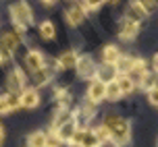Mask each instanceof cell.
I'll return each mask as SVG.
<instances>
[{
    "mask_svg": "<svg viewBox=\"0 0 158 147\" xmlns=\"http://www.w3.org/2000/svg\"><path fill=\"white\" fill-rule=\"evenodd\" d=\"M104 126L108 129V133H110V139L117 141V143H127L129 141V135H131V131H129V124H127V120H123V118L118 116H106V122H104Z\"/></svg>",
    "mask_w": 158,
    "mask_h": 147,
    "instance_id": "obj_1",
    "label": "cell"
},
{
    "mask_svg": "<svg viewBox=\"0 0 158 147\" xmlns=\"http://www.w3.org/2000/svg\"><path fill=\"white\" fill-rule=\"evenodd\" d=\"M10 15H13V21H15L19 27H25V25L31 23V10L25 2H17L10 6Z\"/></svg>",
    "mask_w": 158,
    "mask_h": 147,
    "instance_id": "obj_2",
    "label": "cell"
},
{
    "mask_svg": "<svg viewBox=\"0 0 158 147\" xmlns=\"http://www.w3.org/2000/svg\"><path fill=\"white\" fill-rule=\"evenodd\" d=\"M71 143L77 147H100L102 145L98 141V137L94 135V131H75Z\"/></svg>",
    "mask_w": 158,
    "mask_h": 147,
    "instance_id": "obj_3",
    "label": "cell"
},
{
    "mask_svg": "<svg viewBox=\"0 0 158 147\" xmlns=\"http://www.w3.org/2000/svg\"><path fill=\"white\" fill-rule=\"evenodd\" d=\"M21 106L19 104V97H17L15 93H8V95H2L0 97V114H6L10 110H17Z\"/></svg>",
    "mask_w": 158,
    "mask_h": 147,
    "instance_id": "obj_4",
    "label": "cell"
},
{
    "mask_svg": "<svg viewBox=\"0 0 158 147\" xmlns=\"http://www.w3.org/2000/svg\"><path fill=\"white\" fill-rule=\"evenodd\" d=\"M87 95H89V100L92 101H100L106 95V83L104 81H94L92 85H89V91H87Z\"/></svg>",
    "mask_w": 158,
    "mask_h": 147,
    "instance_id": "obj_5",
    "label": "cell"
},
{
    "mask_svg": "<svg viewBox=\"0 0 158 147\" xmlns=\"http://www.w3.org/2000/svg\"><path fill=\"white\" fill-rule=\"evenodd\" d=\"M75 131H77V126H75V122H64V124H60L58 129H56V137L60 139V143L63 141H71L73 139V135H75Z\"/></svg>",
    "mask_w": 158,
    "mask_h": 147,
    "instance_id": "obj_6",
    "label": "cell"
},
{
    "mask_svg": "<svg viewBox=\"0 0 158 147\" xmlns=\"http://www.w3.org/2000/svg\"><path fill=\"white\" fill-rule=\"evenodd\" d=\"M19 104L23 106V108H35L40 104V95L35 89H27V91H23V95L19 97Z\"/></svg>",
    "mask_w": 158,
    "mask_h": 147,
    "instance_id": "obj_7",
    "label": "cell"
},
{
    "mask_svg": "<svg viewBox=\"0 0 158 147\" xmlns=\"http://www.w3.org/2000/svg\"><path fill=\"white\" fill-rule=\"evenodd\" d=\"M127 17H129L127 21H131V23L137 25L143 17H146V10L142 8V4H139V2H131V6L127 8Z\"/></svg>",
    "mask_w": 158,
    "mask_h": 147,
    "instance_id": "obj_8",
    "label": "cell"
},
{
    "mask_svg": "<svg viewBox=\"0 0 158 147\" xmlns=\"http://www.w3.org/2000/svg\"><path fill=\"white\" fill-rule=\"evenodd\" d=\"M25 64H27V69L29 70H40L42 66H44V56L40 54V52H29L27 54V58H25Z\"/></svg>",
    "mask_w": 158,
    "mask_h": 147,
    "instance_id": "obj_9",
    "label": "cell"
},
{
    "mask_svg": "<svg viewBox=\"0 0 158 147\" xmlns=\"http://www.w3.org/2000/svg\"><path fill=\"white\" fill-rule=\"evenodd\" d=\"M79 69V75L81 77H92L96 73V66H94V62L89 60V58H81V60H77V64H75Z\"/></svg>",
    "mask_w": 158,
    "mask_h": 147,
    "instance_id": "obj_10",
    "label": "cell"
},
{
    "mask_svg": "<svg viewBox=\"0 0 158 147\" xmlns=\"http://www.w3.org/2000/svg\"><path fill=\"white\" fill-rule=\"evenodd\" d=\"M6 87L10 91H19L21 87H23V75H21V70H15V73H10L6 79Z\"/></svg>",
    "mask_w": 158,
    "mask_h": 147,
    "instance_id": "obj_11",
    "label": "cell"
},
{
    "mask_svg": "<svg viewBox=\"0 0 158 147\" xmlns=\"http://www.w3.org/2000/svg\"><path fill=\"white\" fill-rule=\"evenodd\" d=\"M67 19H69L71 25H77L79 21L83 19V8H81V4H73V6L67 10Z\"/></svg>",
    "mask_w": 158,
    "mask_h": 147,
    "instance_id": "obj_12",
    "label": "cell"
},
{
    "mask_svg": "<svg viewBox=\"0 0 158 147\" xmlns=\"http://www.w3.org/2000/svg\"><path fill=\"white\" fill-rule=\"evenodd\" d=\"M121 58L117 46H106L104 48V62L106 64H117V60Z\"/></svg>",
    "mask_w": 158,
    "mask_h": 147,
    "instance_id": "obj_13",
    "label": "cell"
},
{
    "mask_svg": "<svg viewBox=\"0 0 158 147\" xmlns=\"http://www.w3.org/2000/svg\"><path fill=\"white\" fill-rule=\"evenodd\" d=\"M135 33H137V25L131 23V21H123L121 38H123V39H131V38H135Z\"/></svg>",
    "mask_w": 158,
    "mask_h": 147,
    "instance_id": "obj_14",
    "label": "cell"
},
{
    "mask_svg": "<svg viewBox=\"0 0 158 147\" xmlns=\"http://www.w3.org/2000/svg\"><path fill=\"white\" fill-rule=\"evenodd\" d=\"M0 46H4L6 50H15L19 46V33H4V38H2V44Z\"/></svg>",
    "mask_w": 158,
    "mask_h": 147,
    "instance_id": "obj_15",
    "label": "cell"
},
{
    "mask_svg": "<svg viewBox=\"0 0 158 147\" xmlns=\"http://www.w3.org/2000/svg\"><path fill=\"white\" fill-rule=\"evenodd\" d=\"M133 58H129V56H121L117 60V70L118 73H129V70L133 69Z\"/></svg>",
    "mask_w": 158,
    "mask_h": 147,
    "instance_id": "obj_16",
    "label": "cell"
},
{
    "mask_svg": "<svg viewBox=\"0 0 158 147\" xmlns=\"http://www.w3.org/2000/svg\"><path fill=\"white\" fill-rule=\"evenodd\" d=\"M27 147H46V135L44 133H33L27 139Z\"/></svg>",
    "mask_w": 158,
    "mask_h": 147,
    "instance_id": "obj_17",
    "label": "cell"
},
{
    "mask_svg": "<svg viewBox=\"0 0 158 147\" xmlns=\"http://www.w3.org/2000/svg\"><path fill=\"white\" fill-rule=\"evenodd\" d=\"M48 79H50V70H46L44 66L33 73V81H35V85H44V83H48Z\"/></svg>",
    "mask_w": 158,
    "mask_h": 147,
    "instance_id": "obj_18",
    "label": "cell"
},
{
    "mask_svg": "<svg viewBox=\"0 0 158 147\" xmlns=\"http://www.w3.org/2000/svg\"><path fill=\"white\" fill-rule=\"evenodd\" d=\"M106 95H108L110 100H117L118 95H121V89H118V85H117V81H114V79L106 83Z\"/></svg>",
    "mask_w": 158,
    "mask_h": 147,
    "instance_id": "obj_19",
    "label": "cell"
},
{
    "mask_svg": "<svg viewBox=\"0 0 158 147\" xmlns=\"http://www.w3.org/2000/svg\"><path fill=\"white\" fill-rule=\"evenodd\" d=\"M117 85H118V89H121V93H127V91L133 89V81H131V77H121L117 81Z\"/></svg>",
    "mask_w": 158,
    "mask_h": 147,
    "instance_id": "obj_20",
    "label": "cell"
},
{
    "mask_svg": "<svg viewBox=\"0 0 158 147\" xmlns=\"http://www.w3.org/2000/svg\"><path fill=\"white\" fill-rule=\"evenodd\" d=\"M40 33H42V38H46V39H52L54 38V25L52 23H42V27H40Z\"/></svg>",
    "mask_w": 158,
    "mask_h": 147,
    "instance_id": "obj_21",
    "label": "cell"
},
{
    "mask_svg": "<svg viewBox=\"0 0 158 147\" xmlns=\"http://www.w3.org/2000/svg\"><path fill=\"white\" fill-rule=\"evenodd\" d=\"M60 64H63V66H75V64H77V56L73 54V52H64V54L60 56Z\"/></svg>",
    "mask_w": 158,
    "mask_h": 147,
    "instance_id": "obj_22",
    "label": "cell"
},
{
    "mask_svg": "<svg viewBox=\"0 0 158 147\" xmlns=\"http://www.w3.org/2000/svg\"><path fill=\"white\" fill-rule=\"evenodd\" d=\"M64 122H69V112L67 110H58V114H56V120H54V129H58L60 124H64Z\"/></svg>",
    "mask_w": 158,
    "mask_h": 147,
    "instance_id": "obj_23",
    "label": "cell"
},
{
    "mask_svg": "<svg viewBox=\"0 0 158 147\" xmlns=\"http://www.w3.org/2000/svg\"><path fill=\"white\" fill-rule=\"evenodd\" d=\"M94 135L98 137V141H100V143L110 139V133H108V129H106V126H98V129L94 131Z\"/></svg>",
    "mask_w": 158,
    "mask_h": 147,
    "instance_id": "obj_24",
    "label": "cell"
},
{
    "mask_svg": "<svg viewBox=\"0 0 158 147\" xmlns=\"http://www.w3.org/2000/svg\"><path fill=\"white\" fill-rule=\"evenodd\" d=\"M46 147H60V139L56 135H46Z\"/></svg>",
    "mask_w": 158,
    "mask_h": 147,
    "instance_id": "obj_25",
    "label": "cell"
},
{
    "mask_svg": "<svg viewBox=\"0 0 158 147\" xmlns=\"http://www.w3.org/2000/svg\"><path fill=\"white\" fill-rule=\"evenodd\" d=\"M139 4H142V8L146 13H152V10L156 8V2H154V0H139Z\"/></svg>",
    "mask_w": 158,
    "mask_h": 147,
    "instance_id": "obj_26",
    "label": "cell"
},
{
    "mask_svg": "<svg viewBox=\"0 0 158 147\" xmlns=\"http://www.w3.org/2000/svg\"><path fill=\"white\" fill-rule=\"evenodd\" d=\"M148 97H150V101L154 106H158V87H152L150 91H148Z\"/></svg>",
    "mask_w": 158,
    "mask_h": 147,
    "instance_id": "obj_27",
    "label": "cell"
},
{
    "mask_svg": "<svg viewBox=\"0 0 158 147\" xmlns=\"http://www.w3.org/2000/svg\"><path fill=\"white\" fill-rule=\"evenodd\" d=\"M8 60H10V50L0 46V62H8Z\"/></svg>",
    "mask_w": 158,
    "mask_h": 147,
    "instance_id": "obj_28",
    "label": "cell"
},
{
    "mask_svg": "<svg viewBox=\"0 0 158 147\" xmlns=\"http://www.w3.org/2000/svg\"><path fill=\"white\" fill-rule=\"evenodd\" d=\"M85 2H87V6H89V8H96L98 4H102L104 0H85Z\"/></svg>",
    "mask_w": 158,
    "mask_h": 147,
    "instance_id": "obj_29",
    "label": "cell"
},
{
    "mask_svg": "<svg viewBox=\"0 0 158 147\" xmlns=\"http://www.w3.org/2000/svg\"><path fill=\"white\" fill-rule=\"evenodd\" d=\"M42 2H44V4H54L56 0H42Z\"/></svg>",
    "mask_w": 158,
    "mask_h": 147,
    "instance_id": "obj_30",
    "label": "cell"
},
{
    "mask_svg": "<svg viewBox=\"0 0 158 147\" xmlns=\"http://www.w3.org/2000/svg\"><path fill=\"white\" fill-rule=\"evenodd\" d=\"M2 137H4V131H2V126H0V143H2Z\"/></svg>",
    "mask_w": 158,
    "mask_h": 147,
    "instance_id": "obj_31",
    "label": "cell"
},
{
    "mask_svg": "<svg viewBox=\"0 0 158 147\" xmlns=\"http://www.w3.org/2000/svg\"><path fill=\"white\" fill-rule=\"evenodd\" d=\"M108 4H118V0H106Z\"/></svg>",
    "mask_w": 158,
    "mask_h": 147,
    "instance_id": "obj_32",
    "label": "cell"
}]
</instances>
